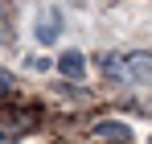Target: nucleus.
Wrapping results in <instances>:
<instances>
[{
	"label": "nucleus",
	"instance_id": "1",
	"mask_svg": "<svg viewBox=\"0 0 152 144\" xmlns=\"http://www.w3.org/2000/svg\"><path fill=\"white\" fill-rule=\"evenodd\" d=\"M103 70L119 82H132V87H152V54H115V58H103Z\"/></svg>",
	"mask_w": 152,
	"mask_h": 144
},
{
	"label": "nucleus",
	"instance_id": "3",
	"mask_svg": "<svg viewBox=\"0 0 152 144\" xmlns=\"http://www.w3.org/2000/svg\"><path fill=\"white\" fill-rule=\"evenodd\" d=\"M95 140H103V144H132V128L119 123V120H99L95 123Z\"/></svg>",
	"mask_w": 152,
	"mask_h": 144
},
{
	"label": "nucleus",
	"instance_id": "4",
	"mask_svg": "<svg viewBox=\"0 0 152 144\" xmlns=\"http://www.w3.org/2000/svg\"><path fill=\"white\" fill-rule=\"evenodd\" d=\"M58 70L66 74L70 82H82V74H86V58H82L78 49H66V54L58 58Z\"/></svg>",
	"mask_w": 152,
	"mask_h": 144
},
{
	"label": "nucleus",
	"instance_id": "2",
	"mask_svg": "<svg viewBox=\"0 0 152 144\" xmlns=\"http://www.w3.org/2000/svg\"><path fill=\"white\" fill-rule=\"evenodd\" d=\"M62 21H66V17H62L58 8H45V12L33 21V37H37L41 46H53V41H58V33H62Z\"/></svg>",
	"mask_w": 152,
	"mask_h": 144
},
{
	"label": "nucleus",
	"instance_id": "6",
	"mask_svg": "<svg viewBox=\"0 0 152 144\" xmlns=\"http://www.w3.org/2000/svg\"><path fill=\"white\" fill-rule=\"evenodd\" d=\"M0 144H17V140H12V136H0Z\"/></svg>",
	"mask_w": 152,
	"mask_h": 144
},
{
	"label": "nucleus",
	"instance_id": "5",
	"mask_svg": "<svg viewBox=\"0 0 152 144\" xmlns=\"http://www.w3.org/2000/svg\"><path fill=\"white\" fill-rule=\"evenodd\" d=\"M8 91H12V74L0 70V95H8Z\"/></svg>",
	"mask_w": 152,
	"mask_h": 144
}]
</instances>
